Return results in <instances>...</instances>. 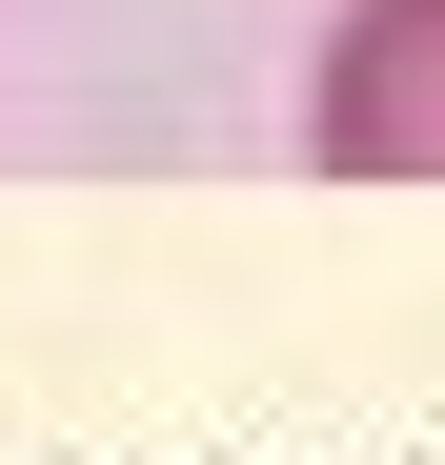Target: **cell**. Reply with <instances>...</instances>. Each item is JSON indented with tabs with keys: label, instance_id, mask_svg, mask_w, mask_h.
Here are the masks:
<instances>
[{
	"label": "cell",
	"instance_id": "cell-1",
	"mask_svg": "<svg viewBox=\"0 0 445 465\" xmlns=\"http://www.w3.org/2000/svg\"><path fill=\"white\" fill-rule=\"evenodd\" d=\"M304 163L324 183H445V0H344L304 41Z\"/></svg>",
	"mask_w": 445,
	"mask_h": 465
}]
</instances>
